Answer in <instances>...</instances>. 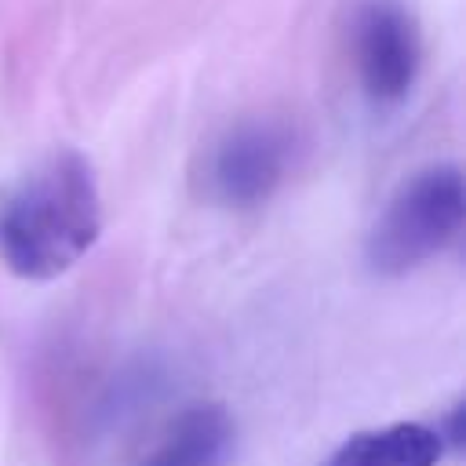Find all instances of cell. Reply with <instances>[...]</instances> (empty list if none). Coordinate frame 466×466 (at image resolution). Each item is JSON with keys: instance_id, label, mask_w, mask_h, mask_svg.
<instances>
[{"instance_id": "cell-1", "label": "cell", "mask_w": 466, "mask_h": 466, "mask_svg": "<svg viewBox=\"0 0 466 466\" xmlns=\"http://www.w3.org/2000/svg\"><path fill=\"white\" fill-rule=\"evenodd\" d=\"M98 229V182L76 149L47 157L0 200V258L25 280L66 273L95 244Z\"/></svg>"}, {"instance_id": "cell-2", "label": "cell", "mask_w": 466, "mask_h": 466, "mask_svg": "<svg viewBox=\"0 0 466 466\" xmlns=\"http://www.w3.org/2000/svg\"><path fill=\"white\" fill-rule=\"evenodd\" d=\"M466 186L455 164H433L400 182L368 233V266L382 277H400L441 255L462 226Z\"/></svg>"}, {"instance_id": "cell-3", "label": "cell", "mask_w": 466, "mask_h": 466, "mask_svg": "<svg viewBox=\"0 0 466 466\" xmlns=\"http://www.w3.org/2000/svg\"><path fill=\"white\" fill-rule=\"evenodd\" d=\"M295 160V131L284 120H244L204 157L200 189L222 208H255L277 193Z\"/></svg>"}, {"instance_id": "cell-4", "label": "cell", "mask_w": 466, "mask_h": 466, "mask_svg": "<svg viewBox=\"0 0 466 466\" xmlns=\"http://www.w3.org/2000/svg\"><path fill=\"white\" fill-rule=\"evenodd\" d=\"M357 73L375 102H400L419 76V29L400 0H368L357 15Z\"/></svg>"}, {"instance_id": "cell-5", "label": "cell", "mask_w": 466, "mask_h": 466, "mask_svg": "<svg viewBox=\"0 0 466 466\" xmlns=\"http://www.w3.org/2000/svg\"><path fill=\"white\" fill-rule=\"evenodd\" d=\"M233 444V419L218 404H193L167 422L138 466H222Z\"/></svg>"}, {"instance_id": "cell-6", "label": "cell", "mask_w": 466, "mask_h": 466, "mask_svg": "<svg viewBox=\"0 0 466 466\" xmlns=\"http://www.w3.org/2000/svg\"><path fill=\"white\" fill-rule=\"evenodd\" d=\"M444 455L441 430L422 422H393L342 441L324 466H437Z\"/></svg>"}]
</instances>
